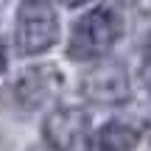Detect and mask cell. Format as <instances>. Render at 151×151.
<instances>
[{
  "instance_id": "cell-6",
  "label": "cell",
  "mask_w": 151,
  "mask_h": 151,
  "mask_svg": "<svg viewBox=\"0 0 151 151\" xmlns=\"http://www.w3.org/2000/svg\"><path fill=\"white\" fill-rule=\"evenodd\" d=\"M137 143H140V132L134 126L109 120L90 137V151H134Z\"/></svg>"
},
{
  "instance_id": "cell-8",
  "label": "cell",
  "mask_w": 151,
  "mask_h": 151,
  "mask_svg": "<svg viewBox=\"0 0 151 151\" xmlns=\"http://www.w3.org/2000/svg\"><path fill=\"white\" fill-rule=\"evenodd\" d=\"M6 70V53H3V42H0V73Z\"/></svg>"
},
{
  "instance_id": "cell-5",
  "label": "cell",
  "mask_w": 151,
  "mask_h": 151,
  "mask_svg": "<svg viewBox=\"0 0 151 151\" xmlns=\"http://www.w3.org/2000/svg\"><path fill=\"white\" fill-rule=\"evenodd\" d=\"M62 73L53 65H39V67H28L20 78L14 81V98L20 106L25 109H39L42 104L53 101L62 92Z\"/></svg>"
},
{
  "instance_id": "cell-10",
  "label": "cell",
  "mask_w": 151,
  "mask_h": 151,
  "mask_svg": "<svg viewBox=\"0 0 151 151\" xmlns=\"http://www.w3.org/2000/svg\"><path fill=\"white\" fill-rule=\"evenodd\" d=\"M146 53L151 56V34H148V39H146Z\"/></svg>"
},
{
  "instance_id": "cell-7",
  "label": "cell",
  "mask_w": 151,
  "mask_h": 151,
  "mask_svg": "<svg viewBox=\"0 0 151 151\" xmlns=\"http://www.w3.org/2000/svg\"><path fill=\"white\" fill-rule=\"evenodd\" d=\"M140 78H143V87H146V92L151 95V56L143 62V67H140Z\"/></svg>"
},
{
  "instance_id": "cell-1",
  "label": "cell",
  "mask_w": 151,
  "mask_h": 151,
  "mask_svg": "<svg viewBox=\"0 0 151 151\" xmlns=\"http://www.w3.org/2000/svg\"><path fill=\"white\" fill-rule=\"evenodd\" d=\"M120 34H123V22H120L118 11L106 9V6H98V9L87 11L73 25L70 42H67V56L73 62L104 59L115 48Z\"/></svg>"
},
{
  "instance_id": "cell-4",
  "label": "cell",
  "mask_w": 151,
  "mask_h": 151,
  "mask_svg": "<svg viewBox=\"0 0 151 151\" xmlns=\"http://www.w3.org/2000/svg\"><path fill=\"white\" fill-rule=\"evenodd\" d=\"M84 95L101 106H118L129 101V76L118 62H101L95 70L84 76Z\"/></svg>"
},
{
  "instance_id": "cell-3",
  "label": "cell",
  "mask_w": 151,
  "mask_h": 151,
  "mask_svg": "<svg viewBox=\"0 0 151 151\" xmlns=\"http://www.w3.org/2000/svg\"><path fill=\"white\" fill-rule=\"evenodd\" d=\"M42 137L53 151H90V118L78 106H59L45 118Z\"/></svg>"
},
{
  "instance_id": "cell-9",
  "label": "cell",
  "mask_w": 151,
  "mask_h": 151,
  "mask_svg": "<svg viewBox=\"0 0 151 151\" xmlns=\"http://www.w3.org/2000/svg\"><path fill=\"white\" fill-rule=\"evenodd\" d=\"M56 3H62V6H81L84 0H56Z\"/></svg>"
},
{
  "instance_id": "cell-2",
  "label": "cell",
  "mask_w": 151,
  "mask_h": 151,
  "mask_svg": "<svg viewBox=\"0 0 151 151\" xmlns=\"http://www.w3.org/2000/svg\"><path fill=\"white\" fill-rule=\"evenodd\" d=\"M59 39V17L45 0H25L17 11V48L25 56L45 53Z\"/></svg>"
}]
</instances>
